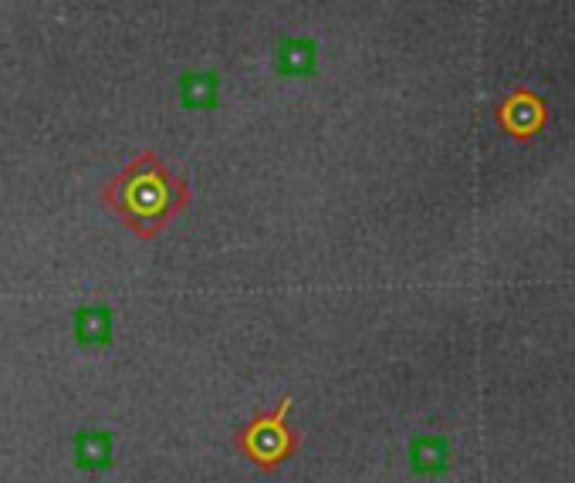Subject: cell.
Returning a JSON list of instances; mask_svg holds the SVG:
<instances>
[{
	"mask_svg": "<svg viewBox=\"0 0 575 483\" xmlns=\"http://www.w3.org/2000/svg\"><path fill=\"white\" fill-rule=\"evenodd\" d=\"M99 199L136 237L152 240L186 210L189 183L170 170L163 156L146 149L102 186Z\"/></svg>",
	"mask_w": 575,
	"mask_h": 483,
	"instance_id": "6da1fadb",
	"label": "cell"
},
{
	"mask_svg": "<svg viewBox=\"0 0 575 483\" xmlns=\"http://www.w3.org/2000/svg\"><path fill=\"white\" fill-rule=\"evenodd\" d=\"M291 395H281L278 406L257 413L251 423H244L234 433V450L261 473L281 470L301 447V436L288 426Z\"/></svg>",
	"mask_w": 575,
	"mask_h": 483,
	"instance_id": "7a4b0ae2",
	"label": "cell"
},
{
	"mask_svg": "<svg viewBox=\"0 0 575 483\" xmlns=\"http://www.w3.org/2000/svg\"><path fill=\"white\" fill-rule=\"evenodd\" d=\"M494 118H497V126L505 129V136H511L515 142H531L549 126V102L528 85H515L505 95V102L497 105Z\"/></svg>",
	"mask_w": 575,
	"mask_h": 483,
	"instance_id": "3957f363",
	"label": "cell"
},
{
	"mask_svg": "<svg viewBox=\"0 0 575 483\" xmlns=\"http://www.w3.org/2000/svg\"><path fill=\"white\" fill-rule=\"evenodd\" d=\"M453 467V450L444 433H416L410 439V470L419 476H440Z\"/></svg>",
	"mask_w": 575,
	"mask_h": 483,
	"instance_id": "277c9868",
	"label": "cell"
},
{
	"mask_svg": "<svg viewBox=\"0 0 575 483\" xmlns=\"http://www.w3.org/2000/svg\"><path fill=\"white\" fill-rule=\"evenodd\" d=\"M74 342L82 348H105L112 342V308L105 301H85L74 308Z\"/></svg>",
	"mask_w": 575,
	"mask_h": 483,
	"instance_id": "5b68a950",
	"label": "cell"
},
{
	"mask_svg": "<svg viewBox=\"0 0 575 483\" xmlns=\"http://www.w3.org/2000/svg\"><path fill=\"white\" fill-rule=\"evenodd\" d=\"M115 442L105 429H79L74 433V467L85 473H102L112 467Z\"/></svg>",
	"mask_w": 575,
	"mask_h": 483,
	"instance_id": "8992f818",
	"label": "cell"
},
{
	"mask_svg": "<svg viewBox=\"0 0 575 483\" xmlns=\"http://www.w3.org/2000/svg\"><path fill=\"white\" fill-rule=\"evenodd\" d=\"M275 68L281 74H309L315 68V45L309 37H285L275 55Z\"/></svg>",
	"mask_w": 575,
	"mask_h": 483,
	"instance_id": "52a82bcc",
	"label": "cell"
},
{
	"mask_svg": "<svg viewBox=\"0 0 575 483\" xmlns=\"http://www.w3.org/2000/svg\"><path fill=\"white\" fill-rule=\"evenodd\" d=\"M180 92H183V105L189 108H210L217 102V78L214 74H183L180 82Z\"/></svg>",
	"mask_w": 575,
	"mask_h": 483,
	"instance_id": "ba28073f",
	"label": "cell"
}]
</instances>
